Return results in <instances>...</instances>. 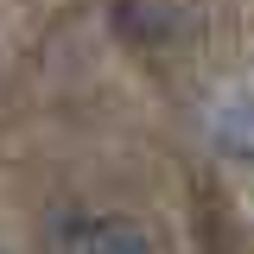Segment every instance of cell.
<instances>
[{"instance_id": "6da1fadb", "label": "cell", "mask_w": 254, "mask_h": 254, "mask_svg": "<svg viewBox=\"0 0 254 254\" xmlns=\"http://www.w3.org/2000/svg\"><path fill=\"white\" fill-rule=\"evenodd\" d=\"M76 254H153V242L133 229V222H89L83 229V242H76Z\"/></svg>"}, {"instance_id": "7a4b0ae2", "label": "cell", "mask_w": 254, "mask_h": 254, "mask_svg": "<svg viewBox=\"0 0 254 254\" xmlns=\"http://www.w3.org/2000/svg\"><path fill=\"white\" fill-rule=\"evenodd\" d=\"M222 140L229 146H242L254 159V102H235V108H222Z\"/></svg>"}]
</instances>
